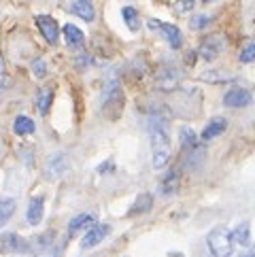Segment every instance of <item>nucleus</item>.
Wrapping results in <instances>:
<instances>
[{
	"label": "nucleus",
	"instance_id": "14",
	"mask_svg": "<svg viewBox=\"0 0 255 257\" xmlns=\"http://www.w3.org/2000/svg\"><path fill=\"white\" fill-rule=\"evenodd\" d=\"M179 185H181V177H179V170H170L166 177L162 179L160 183V191L162 196H175L179 191Z\"/></svg>",
	"mask_w": 255,
	"mask_h": 257
},
{
	"label": "nucleus",
	"instance_id": "19",
	"mask_svg": "<svg viewBox=\"0 0 255 257\" xmlns=\"http://www.w3.org/2000/svg\"><path fill=\"white\" fill-rule=\"evenodd\" d=\"M232 240H234V244L249 246V244H251V227H249V223L236 225L234 232H232Z\"/></svg>",
	"mask_w": 255,
	"mask_h": 257
},
{
	"label": "nucleus",
	"instance_id": "30",
	"mask_svg": "<svg viewBox=\"0 0 255 257\" xmlns=\"http://www.w3.org/2000/svg\"><path fill=\"white\" fill-rule=\"evenodd\" d=\"M238 257H253L251 253H242V255H238Z\"/></svg>",
	"mask_w": 255,
	"mask_h": 257
},
{
	"label": "nucleus",
	"instance_id": "16",
	"mask_svg": "<svg viewBox=\"0 0 255 257\" xmlns=\"http://www.w3.org/2000/svg\"><path fill=\"white\" fill-rule=\"evenodd\" d=\"M70 11L79 15L83 22H94V17H96V11L89 0H75V3L70 5Z\"/></svg>",
	"mask_w": 255,
	"mask_h": 257
},
{
	"label": "nucleus",
	"instance_id": "1",
	"mask_svg": "<svg viewBox=\"0 0 255 257\" xmlns=\"http://www.w3.org/2000/svg\"><path fill=\"white\" fill-rule=\"evenodd\" d=\"M151 155H153V168L162 170L166 168V164L170 162V139L168 132L162 123L151 125Z\"/></svg>",
	"mask_w": 255,
	"mask_h": 257
},
{
	"label": "nucleus",
	"instance_id": "25",
	"mask_svg": "<svg viewBox=\"0 0 255 257\" xmlns=\"http://www.w3.org/2000/svg\"><path fill=\"white\" fill-rule=\"evenodd\" d=\"M202 79L208 81V83H227V81H232L234 77L232 75H221V72H204Z\"/></svg>",
	"mask_w": 255,
	"mask_h": 257
},
{
	"label": "nucleus",
	"instance_id": "13",
	"mask_svg": "<svg viewBox=\"0 0 255 257\" xmlns=\"http://www.w3.org/2000/svg\"><path fill=\"white\" fill-rule=\"evenodd\" d=\"M43 215H45V202L43 198H32L28 210H26V219H28L30 225H39L43 221Z\"/></svg>",
	"mask_w": 255,
	"mask_h": 257
},
{
	"label": "nucleus",
	"instance_id": "9",
	"mask_svg": "<svg viewBox=\"0 0 255 257\" xmlns=\"http://www.w3.org/2000/svg\"><path fill=\"white\" fill-rule=\"evenodd\" d=\"M0 251H3V253H26V251H28V244H26L24 238L9 232V234H3V240H0Z\"/></svg>",
	"mask_w": 255,
	"mask_h": 257
},
{
	"label": "nucleus",
	"instance_id": "22",
	"mask_svg": "<svg viewBox=\"0 0 255 257\" xmlns=\"http://www.w3.org/2000/svg\"><path fill=\"white\" fill-rule=\"evenodd\" d=\"M121 17H123V22H125V26L130 28L132 32H136L141 28V15H139V11H136L134 7H123L121 9Z\"/></svg>",
	"mask_w": 255,
	"mask_h": 257
},
{
	"label": "nucleus",
	"instance_id": "21",
	"mask_svg": "<svg viewBox=\"0 0 255 257\" xmlns=\"http://www.w3.org/2000/svg\"><path fill=\"white\" fill-rule=\"evenodd\" d=\"M13 130L15 134H20V136H28L36 130V125L30 117H26V115H20V117H15V121H13Z\"/></svg>",
	"mask_w": 255,
	"mask_h": 257
},
{
	"label": "nucleus",
	"instance_id": "17",
	"mask_svg": "<svg viewBox=\"0 0 255 257\" xmlns=\"http://www.w3.org/2000/svg\"><path fill=\"white\" fill-rule=\"evenodd\" d=\"M179 139H181V149H183L185 153L200 149V141H198V136H196V132L191 130V127H187V125H185L183 130H181Z\"/></svg>",
	"mask_w": 255,
	"mask_h": 257
},
{
	"label": "nucleus",
	"instance_id": "24",
	"mask_svg": "<svg viewBox=\"0 0 255 257\" xmlns=\"http://www.w3.org/2000/svg\"><path fill=\"white\" fill-rule=\"evenodd\" d=\"M30 70H32L34 77L43 79L45 75H47V64H45L43 58H36V60H32V64H30Z\"/></svg>",
	"mask_w": 255,
	"mask_h": 257
},
{
	"label": "nucleus",
	"instance_id": "5",
	"mask_svg": "<svg viewBox=\"0 0 255 257\" xmlns=\"http://www.w3.org/2000/svg\"><path fill=\"white\" fill-rule=\"evenodd\" d=\"M147 26L151 30H158L164 34V39L168 41V45L172 49H181V45H183V34H181V30L177 28V26H172V24H164L160 20H149Z\"/></svg>",
	"mask_w": 255,
	"mask_h": 257
},
{
	"label": "nucleus",
	"instance_id": "32",
	"mask_svg": "<svg viewBox=\"0 0 255 257\" xmlns=\"http://www.w3.org/2000/svg\"><path fill=\"white\" fill-rule=\"evenodd\" d=\"M204 3H213V0H204Z\"/></svg>",
	"mask_w": 255,
	"mask_h": 257
},
{
	"label": "nucleus",
	"instance_id": "12",
	"mask_svg": "<svg viewBox=\"0 0 255 257\" xmlns=\"http://www.w3.org/2000/svg\"><path fill=\"white\" fill-rule=\"evenodd\" d=\"M64 41H66L68 47L72 49H79V47H83V43H85V34L81 32L75 24H66L64 26Z\"/></svg>",
	"mask_w": 255,
	"mask_h": 257
},
{
	"label": "nucleus",
	"instance_id": "10",
	"mask_svg": "<svg viewBox=\"0 0 255 257\" xmlns=\"http://www.w3.org/2000/svg\"><path fill=\"white\" fill-rule=\"evenodd\" d=\"M94 223H96V215H94V213H81V215H77V217L68 223V236H70V238L77 236L79 232H83V229H89Z\"/></svg>",
	"mask_w": 255,
	"mask_h": 257
},
{
	"label": "nucleus",
	"instance_id": "11",
	"mask_svg": "<svg viewBox=\"0 0 255 257\" xmlns=\"http://www.w3.org/2000/svg\"><path fill=\"white\" fill-rule=\"evenodd\" d=\"M225 127H227V119H223V117L211 119V121L206 123V127L202 130V141L206 143V141H213V139H217V136H221L225 132Z\"/></svg>",
	"mask_w": 255,
	"mask_h": 257
},
{
	"label": "nucleus",
	"instance_id": "4",
	"mask_svg": "<svg viewBox=\"0 0 255 257\" xmlns=\"http://www.w3.org/2000/svg\"><path fill=\"white\" fill-rule=\"evenodd\" d=\"M225 49V36L223 34H211L200 43L198 53L200 58L206 60V62H213L217 56H221V51Z\"/></svg>",
	"mask_w": 255,
	"mask_h": 257
},
{
	"label": "nucleus",
	"instance_id": "18",
	"mask_svg": "<svg viewBox=\"0 0 255 257\" xmlns=\"http://www.w3.org/2000/svg\"><path fill=\"white\" fill-rule=\"evenodd\" d=\"M151 206H153V196L151 194H139V198H136L134 204L130 206V213H128V217L147 213V210H151Z\"/></svg>",
	"mask_w": 255,
	"mask_h": 257
},
{
	"label": "nucleus",
	"instance_id": "23",
	"mask_svg": "<svg viewBox=\"0 0 255 257\" xmlns=\"http://www.w3.org/2000/svg\"><path fill=\"white\" fill-rule=\"evenodd\" d=\"M15 208H17V202L13 198H0V227L13 217Z\"/></svg>",
	"mask_w": 255,
	"mask_h": 257
},
{
	"label": "nucleus",
	"instance_id": "6",
	"mask_svg": "<svg viewBox=\"0 0 255 257\" xmlns=\"http://www.w3.org/2000/svg\"><path fill=\"white\" fill-rule=\"evenodd\" d=\"M34 22H36V26H39L41 34L45 36V41H47L49 45L58 43V39H60V26H58V22L53 20L51 15H36Z\"/></svg>",
	"mask_w": 255,
	"mask_h": 257
},
{
	"label": "nucleus",
	"instance_id": "27",
	"mask_svg": "<svg viewBox=\"0 0 255 257\" xmlns=\"http://www.w3.org/2000/svg\"><path fill=\"white\" fill-rule=\"evenodd\" d=\"M196 7V0H177L175 3V13L177 15H185L189 11H194Z\"/></svg>",
	"mask_w": 255,
	"mask_h": 257
},
{
	"label": "nucleus",
	"instance_id": "7",
	"mask_svg": "<svg viewBox=\"0 0 255 257\" xmlns=\"http://www.w3.org/2000/svg\"><path fill=\"white\" fill-rule=\"evenodd\" d=\"M108 234H111V225H106V223H94L85 232L81 246H83V249H94V246H98Z\"/></svg>",
	"mask_w": 255,
	"mask_h": 257
},
{
	"label": "nucleus",
	"instance_id": "8",
	"mask_svg": "<svg viewBox=\"0 0 255 257\" xmlns=\"http://www.w3.org/2000/svg\"><path fill=\"white\" fill-rule=\"evenodd\" d=\"M223 104L230 108H244L251 104V94L242 87H234L223 96Z\"/></svg>",
	"mask_w": 255,
	"mask_h": 257
},
{
	"label": "nucleus",
	"instance_id": "26",
	"mask_svg": "<svg viewBox=\"0 0 255 257\" xmlns=\"http://www.w3.org/2000/svg\"><path fill=\"white\" fill-rule=\"evenodd\" d=\"M208 24H211V17H208V15H194L189 20L191 30H204Z\"/></svg>",
	"mask_w": 255,
	"mask_h": 257
},
{
	"label": "nucleus",
	"instance_id": "15",
	"mask_svg": "<svg viewBox=\"0 0 255 257\" xmlns=\"http://www.w3.org/2000/svg\"><path fill=\"white\" fill-rule=\"evenodd\" d=\"M68 170V160H66V155H53V158H49V162H47V174L51 179H58V177H62L64 172Z\"/></svg>",
	"mask_w": 255,
	"mask_h": 257
},
{
	"label": "nucleus",
	"instance_id": "29",
	"mask_svg": "<svg viewBox=\"0 0 255 257\" xmlns=\"http://www.w3.org/2000/svg\"><path fill=\"white\" fill-rule=\"evenodd\" d=\"M11 85V81L7 79V72H5V60L0 56V87H9Z\"/></svg>",
	"mask_w": 255,
	"mask_h": 257
},
{
	"label": "nucleus",
	"instance_id": "2",
	"mask_svg": "<svg viewBox=\"0 0 255 257\" xmlns=\"http://www.w3.org/2000/svg\"><path fill=\"white\" fill-rule=\"evenodd\" d=\"M206 244H208V251H211L213 257H230L234 251L232 232L225 227H215L213 232H208Z\"/></svg>",
	"mask_w": 255,
	"mask_h": 257
},
{
	"label": "nucleus",
	"instance_id": "28",
	"mask_svg": "<svg viewBox=\"0 0 255 257\" xmlns=\"http://www.w3.org/2000/svg\"><path fill=\"white\" fill-rule=\"evenodd\" d=\"M240 62H242V64L255 62V43H249V45H244V47H242V51H240Z\"/></svg>",
	"mask_w": 255,
	"mask_h": 257
},
{
	"label": "nucleus",
	"instance_id": "3",
	"mask_svg": "<svg viewBox=\"0 0 255 257\" xmlns=\"http://www.w3.org/2000/svg\"><path fill=\"white\" fill-rule=\"evenodd\" d=\"M102 108L108 119H115L119 117L121 108H123V94H121V87L117 83H108L104 94H102Z\"/></svg>",
	"mask_w": 255,
	"mask_h": 257
},
{
	"label": "nucleus",
	"instance_id": "31",
	"mask_svg": "<svg viewBox=\"0 0 255 257\" xmlns=\"http://www.w3.org/2000/svg\"><path fill=\"white\" fill-rule=\"evenodd\" d=\"M251 255H253V257H255V244H253V249H251Z\"/></svg>",
	"mask_w": 255,
	"mask_h": 257
},
{
	"label": "nucleus",
	"instance_id": "20",
	"mask_svg": "<svg viewBox=\"0 0 255 257\" xmlns=\"http://www.w3.org/2000/svg\"><path fill=\"white\" fill-rule=\"evenodd\" d=\"M51 102H53V89L51 87H43L39 94H36V108H39L43 115H47L49 108H51Z\"/></svg>",
	"mask_w": 255,
	"mask_h": 257
}]
</instances>
